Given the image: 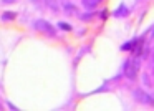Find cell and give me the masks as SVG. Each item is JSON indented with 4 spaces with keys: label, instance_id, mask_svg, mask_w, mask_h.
<instances>
[{
    "label": "cell",
    "instance_id": "1",
    "mask_svg": "<svg viewBox=\"0 0 154 111\" xmlns=\"http://www.w3.org/2000/svg\"><path fill=\"white\" fill-rule=\"evenodd\" d=\"M137 70H139V65H137V60H134V58H129V60L126 61V65H124V75H126V78H129V80H134L137 75Z\"/></svg>",
    "mask_w": 154,
    "mask_h": 111
},
{
    "label": "cell",
    "instance_id": "2",
    "mask_svg": "<svg viewBox=\"0 0 154 111\" xmlns=\"http://www.w3.org/2000/svg\"><path fill=\"white\" fill-rule=\"evenodd\" d=\"M134 98H136L137 101H141L143 104H154V96L152 94H147V93H144V91H141V90L134 91Z\"/></svg>",
    "mask_w": 154,
    "mask_h": 111
},
{
    "label": "cell",
    "instance_id": "3",
    "mask_svg": "<svg viewBox=\"0 0 154 111\" xmlns=\"http://www.w3.org/2000/svg\"><path fill=\"white\" fill-rule=\"evenodd\" d=\"M35 25H37V28H38V30L45 32V33L51 35V37H53V35H55V28L51 27V25L48 23L47 20H38V22H37V23H35Z\"/></svg>",
    "mask_w": 154,
    "mask_h": 111
},
{
    "label": "cell",
    "instance_id": "4",
    "mask_svg": "<svg viewBox=\"0 0 154 111\" xmlns=\"http://www.w3.org/2000/svg\"><path fill=\"white\" fill-rule=\"evenodd\" d=\"M15 17H17V14H15V12H8V14L2 15V20H14Z\"/></svg>",
    "mask_w": 154,
    "mask_h": 111
},
{
    "label": "cell",
    "instance_id": "5",
    "mask_svg": "<svg viewBox=\"0 0 154 111\" xmlns=\"http://www.w3.org/2000/svg\"><path fill=\"white\" fill-rule=\"evenodd\" d=\"M65 10H66V14L70 15V14H73L76 8H75V5L73 4H65Z\"/></svg>",
    "mask_w": 154,
    "mask_h": 111
},
{
    "label": "cell",
    "instance_id": "6",
    "mask_svg": "<svg viewBox=\"0 0 154 111\" xmlns=\"http://www.w3.org/2000/svg\"><path fill=\"white\" fill-rule=\"evenodd\" d=\"M58 27H60L61 30H71V25L66 23V22H60V23H58Z\"/></svg>",
    "mask_w": 154,
    "mask_h": 111
},
{
    "label": "cell",
    "instance_id": "7",
    "mask_svg": "<svg viewBox=\"0 0 154 111\" xmlns=\"http://www.w3.org/2000/svg\"><path fill=\"white\" fill-rule=\"evenodd\" d=\"M134 45V42L133 43H126V45H123V47H121V50H131V47H133Z\"/></svg>",
    "mask_w": 154,
    "mask_h": 111
}]
</instances>
